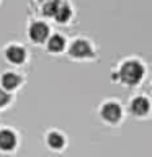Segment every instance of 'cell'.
Here are the masks:
<instances>
[{
  "label": "cell",
  "mask_w": 152,
  "mask_h": 157,
  "mask_svg": "<svg viewBox=\"0 0 152 157\" xmlns=\"http://www.w3.org/2000/svg\"><path fill=\"white\" fill-rule=\"evenodd\" d=\"M146 75V66L144 62L139 61L137 57H129L124 59L120 67H118V72L115 74V80H120L124 85L129 87H136L142 82V78Z\"/></svg>",
  "instance_id": "cell-1"
},
{
  "label": "cell",
  "mask_w": 152,
  "mask_h": 157,
  "mask_svg": "<svg viewBox=\"0 0 152 157\" xmlns=\"http://www.w3.org/2000/svg\"><path fill=\"white\" fill-rule=\"evenodd\" d=\"M152 103L146 95H134L129 100V111L136 118H144L150 113Z\"/></svg>",
  "instance_id": "cell-2"
},
{
  "label": "cell",
  "mask_w": 152,
  "mask_h": 157,
  "mask_svg": "<svg viewBox=\"0 0 152 157\" xmlns=\"http://www.w3.org/2000/svg\"><path fill=\"white\" fill-rule=\"evenodd\" d=\"M100 115L105 121L108 123H118L123 116V108L118 101L115 100H108L101 105L100 108Z\"/></svg>",
  "instance_id": "cell-3"
},
{
  "label": "cell",
  "mask_w": 152,
  "mask_h": 157,
  "mask_svg": "<svg viewBox=\"0 0 152 157\" xmlns=\"http://www.w3.org/2000/svg\"><path fill=\"white\" fill-rule=\"evenodd\" d=\"M69 52L74 57H88L93 54V49L90 46V43L85 41V39H75L70 44V48H69Z\"/></svg>",
  "instance_id": "cell-4"
},
{
  "label": "cell",
  "mask_w": 152,
  "mask_h": 157,
  "mask_svg": "<svg viewBox=\"0 0 152 157\" xmlns=\"http://www.w3.org/2000/svg\"><path fill=\"white\" fill-rule=\"evenodd\" d=\"M48 33H49V29H48V25L46 23H43V21H34L31 25V28H29V36H31L34 41H44V39L48 38Z\"/></svg>",
  "instance_id": "cell-5"
},
{
  "label": "cell",
  "mask_w": 152,
  "mask_h": 157,
  "mask_svg": "<svg viewBox=\"0 0 152 157\" xmlns=\"http://www.w3.org/2000/svg\"><path fill=\"white\" fill-rule=\"evenodd\" d=\"M17 144V137L10 129H2L0 131V149L10 151Z\"/></svg>",
  "instance_id": "cell-6"
},
{
  "label": "cell",
  "mask_w": 152,
  "mask_h": 157,
  "mask_svg": "<svg viewBox=\"0 0 152 157\" xmlns=\"http://www.w3.org/2000/svg\"><path fill=\"white\" fill-rule=\"evenodd\" d=\"M5 54H7V57L10 59L12 62H21L25 59V49L21 46H17V44H12V46L7 48V51H5Z\"/></svg>",
  "instance_id": "cell-7"
},
{
  "label": "cell",
  "mask_w": 152,
  "mask_h": 157,
  "mask_svg": "<svg viewBox=\"0 0 152 157\" xmlns=\"http://www.w3.org/2000/svg\"><path fill=\"white\" fill-rule=\"evenodd\" d=\"M70 13H72V10H70V7L66 3V2H61L59 3V7H57V10H56V20L57 21H61V23H64V21H67L69 18H70Z\"/></svg>",
  "instance_id": "cell-8"
},
{
  "label": "cell",
  "mask_w": 152,
  "mask_h": 157,
  "mask_svg": "<svg viewBox=\"0 0 152 157\" xmlns=\"http://www.w3.org/2000/svg\"><path fill=\"white\" fill-rule=\"evenodd\" d=\"M2 83H3V87L5 88H15L20 83V77L17 75V74H13V72H5L3 75H2Z\"/></svg>",
  "instance_id": "cell-9"
},
{
  "label": "cell",
  "mask_w": 152,
  "mask_h": 157,
  "mask_svg": "<svg viewBox=\"0 0 152 157\" xmlns=\"http://www.w3.org/2000/svg\"><path fill=\"white\" fill-rule=\"evenodd\" d=\"M48 48L51 49V51H61L64 48V38L61 34H52V36L48 39Z\"/></svg>",
  "instance_id": "cell-10"
},
{
  "label": "cell",
  "mask_w": 152,
  "mask_h": 157,
  "mask_svg": "<svg viewBox=\"0 0 152 157\" xmlns=\"http://www.w3.org/2000/svg\"><path fill=\"white\" fill-rule=\"evenodd\" d=\"M59 0H49V2H46L43 5V13L44 15H48V17H54L56 15V10L59 7Z\"/></svg>",
  "instance_id": "cell-11"
},
{
  "label": "cell",
  "mask_w": 152,
  "mask_h": 157,
  "mask_svg": "<svg viewBox=\"0 0 152 157\" xmlns=\"http://www.w3.org/2000/svg\"><path fill=\"white\" fill-rule=\"evenodd\" d=\"M48 142L51 147H54V149H59V147H62V144H64V137L59 134V132H51V134L48 136Z\"/></svg>",
  "instance_id": "cell-12"
},
{
  "label": "cell",
  "mask_w": 152,
  "mask_h": 157,
  "mask_svg": "<svg viewBox=\"0 0 152 157\" xmlns=\"http://www.w3.org/2000/svg\"><path fill=\"white\" fill-rule=\"evenodd\" d=\"M10 100V95L5 90H2V88H0V106L2 105H5V103H7Z\"/></svg>",
  "instance_id": "cell-13"
}]
</instances>
